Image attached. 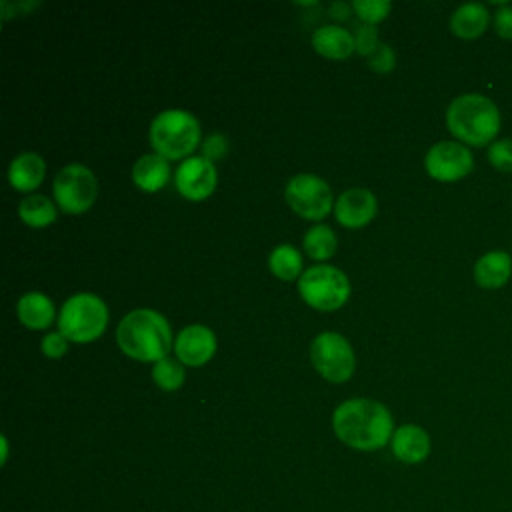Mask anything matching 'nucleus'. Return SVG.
I'll use <instances>...</instances> for the list:
<instances>
[{
  "label": "nucleus",
  "mask_w": 512,
  "mask_h": 512,
  "mask_svg": "<svg viewBox=\"0 0 512 512\" xmlns=\"http://www.w3.org/2000/svg\"><path fill=\"white\" fill-rule=\"evenodd\" d=\"M332 430L336 438L362 452L386 446L394 434L390 410L372 398H350L336 406L332 414Z\"/></svg>",
  "instance_id": "obj_1"
},
{
  "label": "nucleus",
  "mask_w": 512,
  "mask_h": 512,
  "mask_svg": "<svg viewBox=\"0 0 512 512\" xmlns=\"http://www.w3.org/2000/svg\"><path fill=\"white\" fill-rule=\"evenodd\" d=\"M116 342L126 356L156 364L170 352L172 330L160 312L136 308L118 322Z\"/></svg>",
  "instance_id": "obj_2"
},
{
  "label": "nucleus",
  "mask_w": 512,
  "mask_h": 512,
  "mask_svg": "<svg viewBox=\"0 0 512 512\" xmlns=\"http://www.w3.org/2000/svg\"><path fill=\"white\" fill-rule=\"evenodd\" d=\"M446 126L462 144L486 146L500 130V112L484 94H460L446 108Z\"/></svg>",
  "instance_id": "obj_3"
},
{
  "label": "nucleus",
  "mask_w": 512,
  "mask_h": 512,
  "mask_svg": "<svg viewBox=\"0 0 512 512\" xmlns=\"http://www.w3.org/2000/svg\"><path fill=\"white\" fill-rule=\"evenodd\" d=\"M148 138L154 152L166 160L190 158L194 148L200 144V122L188 110L168 108L154 116Z\"/></svg>",
  "instance_id": "obj_4"
},
{
  "label": "nucleus",
  "mask_w": 512,
  "mask_h": 512,
  "mask_svg": "<svg viewBox=\"0 0 512 512\" xmlns=\"http://www.w3.org/2000/svg\"><path fill=\"white\" fill-rule=\"evenodd\" d=\"M108 324V306L92 292L70 296L58 314V332L70 342L86 344L102 336Z\"/></svg>",
  "instance_id": "obj_5"
},
{
  "label": "nucleus",
  "mask_w": 512,
  "mask_h": 512,
  "mask_svg": "<svg viewBox=\"0 0 512 512\" xmlns=\"http://www.w3.org/2000/svg\"><path fill=\"white\" fill-rule=\"evenodd\" d=\"M298 294L316 310H338L350 296V280L336 266L316 264L300 274Z\"/></svg>",
  "instance_id": "obj_6"
},
{
  "label": "nucleus",
  "mask_w": 512,
  "mask_h": 512,
  "mask_svg": "<svg viewBox=\"0 0 512 512\" xmlns=\"http://www.w3.org/2000/svg\"><path fill=\"white\" fill-rule=\"evenodd\" d=\"M52 192L58 208L68 214L86 212L98 196V180L84 164H66L54 176Z\"/></svg>",
  "instance_id": "obj_7"
},
{
  "label": "nucleus",
  "mask_w": 512,
  "mask_h": 512,
  "mask_svg": "<svg viewBox=\"0 0 512 512\" xmlns=\"http://www.w3.org/2000/svg\"><path fill=\"white\" fill-rule=\"evenodd\" d=\"M314 370L328 382H346L356 368V356L350 342L338 332H320L310 344Z\"/></svg>",
  "instance_id": "obj_8"
},
{
  "label": "nucleus",
  "mask_w": 512,
  "mask_h": 512,
  "mask_svg": "<svg viewBox=\"0 0 512 512\" xmlns=\"http://www.w3.org/2000/svg\"><path fill=\"white\" fill-rule=\"evenodd\" d=\"M284 198L290 204V208L308 220H320L332 210V190L316 174L302 172L288 180L284 188Z\"/></svg>",
  "instance_id": "obj_9"
},
{
  "label": "nucleus",
  "mask_w": 512,
  "mask_h": 512,
  "mask_svg": "<svg viewBox=\"0 0 512 512\" xmlns=\"http://www.w3.org/2000/svg\"><path fill=\"white\" fill-rule=\"evenodd\" d=\"M426 172L440 182H456L464 176H468L474 168L472 152L466 144L444 140L434 144L424 158Z\"/></svg>",
  "instance_id": "obj_10"
},
{
  "label": "nucleus",
  "mask_w": 512,
  "mask_h": 512,
  "mask_svg": "<svg viewBox=\"0 0 512 512\" xmlns=\"http://www.w3.org/2000/svg\"><path fill=\"white\" fill-rule=\"evenodd\" d=\"M176 190L188 200H204L208 198L218 182V172L212 160L204 156H190L180 162L176 168Z\"/></svg>",
  "instance_id": "obj_11"
},
{
  "label": "nucleus",
  "mask_w": 512,
  "mask_h": 512,
  "mask_svg": "<svg viewBox=\"0 0 512 512\" xmlns=\"http://www.w3.org/2000/svg\"><path fill=\"white\" fill-rule=\"evenodd\" d=\"M174 352L182 364L202 366L216 352V336L204 324H190L178 332Z\"/></svg>",
  "instance_id": "obj_12"
},
{
  "label": "nucleus",
  "mask_w": 512,
  "mask_h": 512,
  "mask_svg": "<svg viewBox=\"0 0 512 512\" xmlns=\"http://www.w3.org/2000/svg\"><path fill=\"white\" fill-rule=\"evenodd\" d=\"M378 210L376 196L368 188H348L336 198V220L346 228L366 226Z\"/></svg>",
  "instance_id": "obj_13"
},
{
  "label": "nucleus",
  "mask_w": 512,
  "mask_h": 512,
  "mask_svg": "<svg viewBox=\"0 0 512 512\" xmlns=\"http://www.w3.org/2000/svg\"><path fill=\"white\" fill-rule=\"evenodd\" d=\"M392 454L404 464H420L428 458L432 442L428 432L418 424H402L394 430L392 440Z\"/></svg>",
  "instance_id": "obj_14"
},
{
  "label": "nucleus",
  "mask_w": 512,
  "mask_h": 512,
  "mask_svg": "<svg viewBox=\"0 0 512 512\" xmlns=\"http://www.w3.org/2000/svg\"><path fill=\"white\" fill-rule=\"evenodd\" d=\"M472 274H474V282L480 288H486V290L502 288L510 280L512 258L504 250H490L474 262Z\"/></svg>",
  "instance_id": "obj_15"
},
{
  "label": "nucleus",
  "mask_w": 512,
  "mask_h": 512,
  "mask_svg": "<svg viewBox=\"0 0 512 512\" xmlns=\"http://www.w3.org/2000/svg\"><path fill=\"white\" fill-rule=\"evenodd\" d=\"M46 174V162L36 152H22L12 158L8 166V182L20 192H30L38 188Z\"/></svg>",
  "instance_id": "obj_16"
},
{
  "label": "nucleus",
  "mask_w": 512,
  "mask_h": 512,
  "mask_svg": "<svg viewBox=\"0 0 512 512\" xmlns=\"http://www.w3.org/2000/svg\"><path fill=\"white\" fill-rule=\"evenodd\" d=\"M490 22V12L480 2H466L458 6L450 16V30L454 36L464 40L480 38Z\"/></svg>",
  "instance_id": "obj_17"
},
{
  "label": "nucleus",
  "mask_w": 512,
  "mask_h": 512,
  "mask_svg": "<svg viewBox=\"0 0 512 512\" xmlns=\"http://www.w3.org/2000/svg\"><path fill=\"white\" fill-rule=\"evenodd\" d=\"M312 46L318 54L332 60L348 58L356 50L354 36L346 28L336 24H326L316 28L312 34Z\"/></svg>",
  "instance_id": "obj_18"
},
{
  "label": "nucleus",
  "mask_w": 512,
  "mask_h": 512,
  "mask_svg": "<svg viewBox=\"0 0 512 512\" xmlns=\"http://www.w3.org/2000/svg\"><path fill=\"white\" fill-rule=\"evenodd\" d=\"M170 180V164L164 156L142 154L132 166V182L144 192H156Z\"/></svg>",
  "instance_id": "obj_19"
},
{
  "label": "nucleus",
  "mask_w": 512,
  "mask_h": 512,
  "mask_svg": "<svg viewBox=\"0 0 512 512\" xmlns=\"http://www.w3.org/2000/svg\"><path fill=\"white\" fill-rule=\"evenodd\" d=\"M18 320L32 330H44L54 322V304L42 292H26L16 304Z\"/></svg>",
  "instance_id": "obj_20"
},
{
  "label": "nucleus",
  "mask_w": 512,
  "mask_h": 512,
  "mask_svg": "<svg viewBox=\"0 0 512 512\" xmlns=\"http://www.w3.org/2000/svg\"><path fill=\"white\" fill-rule=\"evenodd\" d=\"M18 216L30 228H44L56 220L58 212L54 202L48 196L28 194L18 204Z\"/></svg>",
  "instance_id": "obj_21"
},
{
  "label": "nucleus",
  "mask_w": 512,
  "mask_h": 512,
  "mask_svg": "<svg viewBox=\"0 0 512 512\" xmlns=\"http://www.w3.org/2000/svg\"><path fill=\"white\" fill-rule=\"evenodd\" d=\"M268 268L280 280H294L302 274V254L292 244H278L268 256Z\"/></svg>",
  "instance_id": "obj_22"
},
{
  "label": "nucleus",
  "mask_w": 512,
  "mask_h": 512,
  "mask_svg": "<svg viewBox=\"0 0 512 512\" xmlns=\"http://www.w3.org/2000/svg\"><path fill=\"white\" fill-rule=\"evenodd\" d=\"M304 250L310 258L314 260H328L334 252H336V246H338V240H336V234L330 226L326 224H314L306 230L304 234Z\"/></svg>",
  "instance_id": "obj_23"
},
{
  "label": "nucleus",
  "mask_w": 512,
  "mask_h": 512,
  "mask_svg": "<svg viewBox=\"0 0 512 512\" xmlns=\"http://www.w3.org/2000/svg\"><path fill=\"white\" fill-rule=\"evenodd\" d=\"M184 378H186V372L182 368V362L180 360H174V358H162L154 364L152 368V380L158 388L166 390V392H172V390H178L182 384H184Z\"/></svg>",
  "instance_id": "obj_24"
},
{
  "label": "nucleus",
  "mask_w": 512,
  "mask_h": 512,
  "mask_svg": "<svg viewBox=\"0 0 512 512\" xmlns=\"http://www.w3.org/2000/svg\"><path fill=\"white\" fill-rule=\"evenodd\" d=\"M392 4L388 0H354L352 10L362 18L364 24H376L384 20Z\"/></svg>",
  "instance_id": "obj_25"
},
{
  "label": "nucleus",
  "mask_w": 512,
  "mask_h": 512,
  "mask_svg": "<svg viewBox=\"0 0 512 512\" xmlns=\"http://www.w3.org/2000/svg\"><path fill=\"white\" fill-rule=\"evenodd\" d=\"M488 162L500 172H512V138L494 140L488 146Z\"/></svg>",
  "instance_id": "obj_26"
},
{
  "label": "nucleus",
  "mask_w": 512,
  "mask_h": 512,
  "mask_svg": "<svg viewBox=\"0 0 512 512\" xmlns=\"http://www.w3.org/2000/svg\"><path fill=\"white\" fill-rule=\"evenodd\" d=\"M394 64H396V54H394L392 46L386 42H380L378 48L368 56V66L380 74L390 72L394 68Z\"/></svg>",
  "instance_id": "obj_27"
},
{
  "label": "nucleus",
  "mask_w": 512,
  "mask_h": 512,
  "mask_svg": "<svg viewBox=\"0 0 512 512\" xmlns=\"http://www.w3.org/2000/svg\"><path fill=\"white\" fill-rule=\"evenodd\" d=\"M356 52L362 56H370L378 48V30L374 24H360L354 36Z\"/></svg>",
  "instance_id": "obj_28"
},
{
  "label": "nucleus",
  "mask_w": 512,
  "mask_h": 512,
  "mask_svg": "<svg viewBox=\"0 0 512 512\" xmlns=\"http://www.w3.org/2000/svg\"><path fill=\"white\" fill-rule=\"evenodd\" d=\"M202 156L208 160H220L228 152V138L220 132H212L202 140Z\"/></svg>",
  "instance_id": "obj_29"
},
{
  "label": "nucleus",
  "mask_w": 512,
  "mask_h": 512,
  "mask_svg": "<svg viewBox=\"0 0 512 512\" xmlns=\"http://www.w3.org/2000/svg\"><path fill=\"white\" fill-rule=\"evenodd\" d=\"M42 354L48 358H60L68 352V340L62 332H48L40 342Z\"/></svg>",
  "instance_id": "obj_30"
},
{
  "label": "nucleus",
  "mask_w": 512,
  "mask_h": 512,
  "mask_svg": "<svg viewBox=\"0 0 512 512\" xmlns=\"http://www.w3.org/2000/svg\"><path fill=\"white\" fill-rule=\"evenodd\" d=\"M492 16H494L496 34L504 40H512V6L510 4L498 6V10Z\"/></svg>",
  "instance_id": "obj_31"
},
{
  "label": "nucleus",
  "mask_w": 512,
  "mask_h": 512,
  "mask_svg": "<svg viewBox=\"0 0 512 512\" xmlns=\"http://www.w3.org/2000/svg\"><path fill=\"white\" fill-rule=\"evenodd\" d=\"M328 12H330L332 18L344 20V18L348 16V12H350V4H346V2H332L330 8H328Z\"/></svg>",
  "instance_id": "obj_32"
}]
</instances>
